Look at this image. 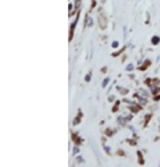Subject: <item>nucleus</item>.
<instances>
[{
  "instance_id": "nucleus-1",
  "label": "nucleus",
  "mask_w": 160,
  "mask_h": 167,
  "mask_svg": "<svg viewBox=\"0 0 160 167\" xmlns=\"http://www.w3.org/2000/svg\"><path fill=\"white\" fill-rule=\"evenodd\" d=\"M108 82H109V79L107 78V79H104V82H103V87H105L107 84H108Z\"/></svg>"
},
{
  "instance_id": "nucleus-2",
  "label": "nucleus",
  "mask_w": 160,
  "mask_h": 167,
  "mask_svg": "<svg viewBox=\"0 0 160 167\" xmlns=\"http://www.w3.org/2000/svg\"><path fill=\"white\" fill-rule=\"evenodd\" d=\"M152 43H159V38H152Z\"/></svg>"
},
{
  "instance_id": "nucleus-3",
  "label": "nucleus",
  "mask_w": 160,
  "mask_h": 167,
  "mask_svg": "<svg viewBox=\"0 0 160 167\" xmlns=\"http://www.w3.org/2000/svg\"><path fill=\"white\" fill-rule=\"evenodd\" d=\"M112 47H113V48H117V47H119V43H117V42H113Z\"/></svg>"
},
{
  "instance_id": "nucleus-4",
  "label": "nucleus",
  "mask_w": 160,
  "mask_h": 167,
  "mask_svg": "<svg viewBox=\"0 0 160 167\" xmlns=\"http://www.w3.org/2000/svg\"><path fill=\"white\" fill-rule=\"evenodd\" d=\"M132 68H134V66H132V64H130V66H127V71H131Z\"/></svg>"
},
{
  "instance_id": "nucleus-5",
  "label": "nucleus",
  "mask_w": 160,
  "mask_h": 167,
  "mask_svg": "<svg viewBox=\"0 0 160 167\" xmlns=\"http://www.w3.org/2000/svg\"><path fill=\"white\" fill-rule=\"evenodd\" d=\"M90 79H91V74H88V75H87V78H86V80H87V82H88Z\"/></svg>"
},
{
  "instance_id": "nucleus-6",
  "label": "nucleus",
  "mask_w": 160,
  "mask_h": 167,
  "mask_svg": "<svg viewBox=\"0 0 160 167\" xmlns=\"http://www.w3.org/2000/svg\"><path fill=\"white\" fill-rule=\"evenodd\" d=\"M74 152H75V154H78V152H79V149H78V147H75V149H74Z\"/></svg>"
}]
</instances>
